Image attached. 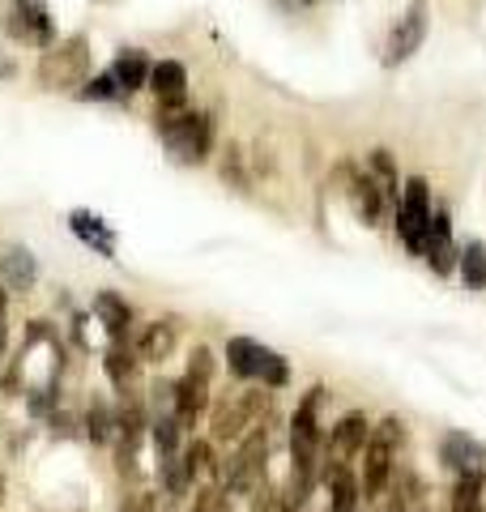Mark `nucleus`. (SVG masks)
Here are the masks:
<instances>
[{"instance_id":"f257e3e1","label":"nucleus","mask_w":486,"mask_h":512,"mask_svg":"<svg viewBox=\"0 0 486 512\" xmlns=\"http://www.w3.org/2000/svg\"><path fill=\"white\" fill-rule=\"evenodd\" d=\"M158 137L162 146H167L180 163L197 167L209 158V150H214V124H209L205 111H158Z\"/></svg>"},{"instance_id":"f03ea898","label":"nucleus","mask_w":486,"mask_h":512,"mask_svg":"<svg viewBox=\"0 0 486 512\" xmlns=\"http://www.w3.org/2000/svg\"><path fill=\"white\" fill-rule=\"evenodd\" d=\"M90 73V39L69 35L64 43H52L39 56V82L47 90H81Z\"/></svg>"},{"instance_id":"7ed1b4c3","label":"nucleus","mask_w":486,"mask_h":512,"mask_svg":"<svg viewBox=\"0 0 486 512\" xmlns=\"http://www.w3.org/2000/svg\"><path fill=\"white\" fill-rule=\"evenodd\" d=\"M401 444H405L401 419H384L380 427H371L367 448H363L367 461H363V478H359L363 500H376V495L388 487V478H393V457L401 453Z\"/></svg>"},{"instance_id":"20e7f679","label":"nucleus","mask_w":486,"mask_h":512,"mask_svg":"<svg viewBox=\"0 0 486 512\" xmlns=\"http://www.w3.org/2000/svg\"><path fill=\"white\" fill-rule=\"evenodd\" d=\"M0 30H5L13 43L39 47V52H47V47L56 43V22H52V9H47V0H5Z\"/></svg>"},{"instance_id":"39448f33","label":"nucleus","mask_w":486,"mask_h":512,"mask_svg":"<svg viewBox=\"0 0 486 512\" xmlns=\"http://www.w3.org/2000/svg\"><path fill=\"white\" fill-rule=\"evenodd\" d=\"M226 363L239 380H261L265 389H282L290 380V367L282 355H273L269 346L252 342V338H231L226 342Z\"/></svg>"},{"instance_id":"423d86ee","label":"nucleus","mask_w":486,"mask_h":512,"mask_svg":"<svg viewBox=\"0 0 486 512\" xmlns=\"http://www.w3.org/2000/svg\"><path fill=\"white\" fill-rule=\"evenodd\" d=\"M431 188L427 180H405L401 197H397V235L401 244L410 248L414 256H423V239H427V227H431Z\"/></svg>"},{"instance_id":"0eeeda50","label":"nucleus","mask_w":486,"mask_h":512,"mask_svg":"<svg viewBox=\"0 0 486 512\" xmlns=\"http://www.w3.org/2000/svg\"><path fill=\"white\" fill-rule=\"evenodd\" d=\"M265 457H269V427L256 423L252 436L239 444V453L222 466V478L231 491H252L265 483Z\"/></svg>"},{"instance_id":"6e6552de","label":"nucleus","mask_w":486,"mask_h":512,"mask_svg":"<svg viewBox=\"0 0 486 512\" xmlns=\"http://www.w3.org/2000/svg\"><path fill=\"white\" fill-rule=\"evenodd\" d=\"M427 30H431V5L427 0H414V5L397 18V26L388 30V43H384V64L388 69H397V64L410 60L418 47L427 43Z\"/></svg>"},{"instance_id":"1a4fd4ad","label":"nucleus","mask_w":486,"mask_h":512,"mask_svg":"<svg viewBox=\"0 0 486 512\" xmlns=\"http://www.w3.org/2000/svg\"><path fill=\"white\" fill-rule=\"evenodd\" d=\"M320 483L329 487V512H359L363 504V487L359 478H354V470L346 466V461L337 457H320Z\"/></svg>"},{"instance_id":"9d476101","label":"nucleus","mask_w":486,"mask_h":512,"mask_svg":"<svg viewBox=\"0 0 486 512\" xmlns=\"http://www.w3.org/2000/svg\"><path fill=\"white\" fill-rule=\"evenodd\" d=\"M423 256H427V265L435 269V274H452L461 261V248L452 244V222L444 210H435L431 214V227H427V239H423Z\"/></svg>"},{"instance_id":"9b49d317","label":"nucleus","mask_w":486,"mask_h":512,"mask_svg":"<svg viewBox=\"0 0 486 512\" xmlns=\"http://www.w3.org/2000/svg\"><path fill=\"white\" fill-rule=\"evenodd\" d=\"M150 90L158 99V111H180L188 99V69L180 60H158L150 69Z\"/></svg>"},{"instance_id":"f8f14e48","label":"nucleus","mask_w":486,"mask_h":512,"mask_svg":"<svg viewBox=\"0 0 486 512\" xmlns=\"http://www.w3.org/2000/svg\"><path fill=\"white\" fill-rule=\"evenodd\" d=\"M367 436H371L367 414H346V419L329 431V440H324V457H337V461L359 457L367 448Z\"/></svg>"},{"instance_id":"ddd939ff","label":"nucleus","mask_w":486,"mask_h":512,"mask_svg":"<svg viewBox=\"0 0 486 512\" xmlns=\"http://www.w3.org/2000/svg\"><path fill=\"white\" fill-rule=\"evenodd\" d=\"M350 205H354V214H359L363 222H367V227H376V222H380V214H384V197H388V192L380 188V180H376V175H371V171H354L350 175Z\"/></svg>"},{"instance_id":"4468645a","label":"nucleus","mask_w":486,"mask_h":512,"mask_svg":"<svg viewBox=\"0 0 486 512\" xmlns=\"http://www.w3.org/2000/svg\"><path fill=\"white\" fill-rule=\"evenodd\" d=\"M171 402H175V419L184 423V431L201 419V410L209 406V380H197V376H188L171 389Z\"/></svg>"},{"instance_id":"2eb2a0df","label":"nucleus","mask_w":486,"mask_h":512,"mask_svg":"<svg viewBox=\"0 0 486 512\" xmlns=\"http://www.w3.org/2000/svg\"><path fill=\"white\" fill-rule=\"evenodd\" d=\"M150 69H154L150 56L137 52V47H124V52L111 60V69H107V73L116 77V86H120L124 94H137L141 86H150Z\"/></svg>"},{"instance_id":"dca6fc26","label":"nucleus","mask_w":486,"mask_h":512,"mask_svg":"<svg viewBox=\"0 0 486 512\" xmlns=\"http://www.w3.org/2000/svg\"><path fill=\"white\" fill-rule=\"evenodd\" d=\"M440 457H444L448 470L465 474V470H478V466H482V461H486V448H482L478 440L461 436V431H448L444 444H440Z\"/></svg>"},{"instance_id":"f3484780","label":"nucleus","mask_w":486,"mask_h":512,"mask_svg":"<svg viewBox=\"0 0 486 512\" xmlns=\"http://www.w3.org/2000/svg\"><path fill=\"white\" fill-rule=\"evenodd\" d=\"M171 350H175V320H154V325L141 329V338H137L141 363H162V359H171Z\"/></svg>"},{"instance_id":"a211bd4d","label":"nucleus","mask_w":486,"mask_h":512,"mask_svg":"<svg viewBox=\"0 0 486 512\" xmlns=\"http://www.w3.org/2000/svg\"><path fill=\"white\" fill-rule=\"evenodd\" d=\"M94 312H99V320H103V325H107V333H111V338H116V342H124V333H128V325H133V308H128V303L120 299V295H99V299H94Z\"/></svg>"},{"instance_id":"6ab92c4d","label":"nucleus","mask_w":486,"mask_h":512,"mask_svg":"<svg viewBox=\"0 0 486 512\" xmlns=\"http://www.w3.org/2000/svg\"><path fill=\"white\" fill-rule=\"evenodd\" d=\"M137 363H141L137 350H128L124 342H116V346L107 350V376L116 380L124 393H133V384H137Z\"/></svg>"},{"instance_id":"aec40b11","label":"nucleus","mask_w":486,"mask_h":512,"mask_svg":"<svg viewBox=\"0 0 486 512\" xmlns=\"http://www.w3.org/2000/svg\"><path fill=\"white\" fill-rule=\"evenodd\" d=\"M0 274H5V282H13V291H30L35 286V261H30L26 248H9L5 261H0Z\"/></svg>"},{"instance_id":"412c9836","label":"nucleus","mask_w":486,"mask_h":512,"mask_svg":"<svg viewBox=\"0 0 486 512\" xmlns=\"http://www.w3.org/2000/svg\"><path fill=\"white\" fill-rule=\"evenodd\" d=\"M461 278H465V286L469 291H482L486 286V244L482 239H469V244L461 248Z\"/></svg>"},{"instance_id":"4be33fe9","label":"nucleus","mask_w":486,"mask_h":512,"mask_svg":"<svg viewBox=\"0 0 486 512\" xmlns=\"http://www.w3.org/2000/svg\"><path fill=\"white\" fill-rule=\"evenodd\" d=\"M86 436L94 444H111L116 440V410H111L103 397H94L90 402V414H86Z\"/></svg>"},{"instance_id":"5701e85b","label":"nucleus","mask_w":486,"mask_h":512,"mask_svg":"<svg viewBox=\"0 0 486 512\" xmlns=\"http://www.w3.org/2000/svg\"><path fill=\"white\" fill-rule=\"evenodd\" d=\"M150 436H154V448L158 457H175L180 453V436H184V423L175 419V414H158L150 423Z\"/></svg>"},{"instance_id":"b1692460","label":"nucleus","mask_w":486,"mask_h":512,"mask_svg":"<svg viewBox=\"0 0 486 512\" xmlns=\"http://www.w3.org/2000/svg\"><path fill=\"white\" fill-rule=\"evenodd\" d=\"M482 470H465L457 478V491H452V512H478L482 508Z\"/></svg>"},{"instance_id":"393cba45","label":"nucleus","mask_w":486,"mask_h":512,"mask_svg":"<svg viewBox=\"0 0 486 512\" xmlns=\"http://www.w3.org/2000/svg\"><path fill=\"white\" fill-rule=\"evenodd\" d=\"M418 495H423V483H418L414 470H401L393 478V491H388V512H410L418 504Z\"/></svg>"},{"instance_id":"a878e982","label":"nucleus","mask_w":486,"mask_h":512,"mask_svg":"<svg viewBox=\"0 0 486 512\" xmlns=\"http://www.w3.org/2000/svg\"><path fill=\"white\" fill-rule=\"evenodd\" d=\"M192 478H197V470L188 466V457H184V453H175V457H162V487H167L171 495H188Z\"/></svg>"},{"instance_id":"bb28decb","label":"nucleus","mask_w":486,"mask_h":512,"mask_svg":"<svg viewBox=\"0 0 486 512\" xmlns=\"http://www.w3.org/2000/svg\"><path fill=\"white\" fill-rule=\"evenodd\" d=\"M69 227H73L77 239H86V244L103 248V252L111 248V244H107V227H103V222L94 218V214H73V218H69Z\"/></svg>"},{"instance_id":"cd10ccee","label":"nucleus","mask_w":486,"mask_h":512,"mask_svg":"<svg viewBox=\"0 0 486 512\" xmlns=\"http://www.w3.org/2000/svg\"><path fill=\"white\" fill-rule=\"evenodd\" d=\"M77 94H81V99H94V103H120V99H128V94L116 86V77H111V73L94 77V82H86Z\"/></svg>"},{"instance_id":"c85d7f7f","label":"nucleus","mask_w":486,"mask_h":512,"mask_svg":"<svg viewBox=\"0 0 486 512\" xmlns=\"http://www.w3.org/2000/svg\"><path fill=\"white\" fill-rule=\"evenodd\" d=\"M184 457H188L192 470H214V444H209V440H192Z\"/></svg>"},{"instance_id":"c756f323","label":"nucleus","mask_w":486,"mask_h":512,"mask_svg":"<svg viewBox=\"0 0 486 512\" xmlns=\"http://www.w3.org/2000/svg\"><path fill=\"white\" fill-rule=\"evenodd\" d=\"M188 376H197V380H214V355H209L205 346L192 350V359H188Z\"/></svg>"},{"instance_id":"7c9ffc66","label":"nucleus","mask_w":486,"mask_h":512,"mask_svg":"<svg viewBox=\"0 0 486 512\" xmlns=\"http://www.w3.org/2000/svg\"><path fill=\"white\" fill-rule=\"evenodd\" d=\"M197 512H226V491L222 487H201L197 491Z\"/></svg>"},{"instance_id":"2f4dec72","label":"nucleus","mask_w":486,"mask_h":512,"mask_svg":"<svg viewBox=\"0 0 486 512\" xmlns=\"http://www.w3.org/2000/svg\"><path fill=\"white\" fill-rule=\"evenodd\" d=\"M120 512H154V495H133V500H124Z\"/></svg>"},{"instance_id":"473e14b6","label":"nucleus","mask_w":486,"mask_h":512,"mask_svg":"<svg viewBox=\"0 0 486 512\" xmlns=\"http://www.w3.org/2000/svg\"><path fill=\"white\" fill-rule=\"evenodd\" d=\"M5 303H9V295H5V286H0V325H5Z\"/></svg>"},{"instance_id":"72a5a7b5","label":"nucleus","mask_w":486,"mask_h":512,"mask_svg":"<svg viewBox=\"0 0 486 512\" xmlns=\"http://www.w3.org/2000/svg\"><path fill=\"white\" fill-rule=\"evenodd\" d=\"M13 73H18V69H13V64H5V60H0V77H13Z\"/></svg>"},{"instance_id":"f704fd0d","label":"nucleus","mask_w":486,"mask_h":512,"mask_svg":"<svg viewBox=\"0 0 486 512\" xmlns=\"http://www.w3.org/2000/svg\"><path fill=\"white\" fill-rule=\"evenodd\" d=\"M0 355H5V325H0Z\"/></svg>"},{"instance_id":"c9c22d12","label":"nucleus","mask_w":486,"mask_h":512,"mask_svg":"<svg viewBox=\"0 0 486 512\" xmlns=\"http://www.w3.org/2000/svg\"><path fill=\"white\" fill-rule=\"evenodd\" d=\"M282 512H299V508H290V504H282Z\"/></svg>"},{"instance_id":"e433bc0d","label":"nucleus","mask_w":486,"mask_h":512,"mask_svg":"<svg viewBox=\"0 0 486 512\" xmlns=\"http://www.w3.org/2000/svg\"><path fill=\"white\" fill-rule=\"evenodd\" d=\"M418 512H427V508H418Z\"/></svg>"},{"instance_id":"4c0bfd02","label":"nucleus","mask_w":486,"mask_h":512,"mask_svg":"<svg viewBox=\"0 0 486 512\" xmlns=\"http://www.w3.org/2000/svg\"><path fill=\"white\" fill-rule=\"evenodd\" d=\"M478 512H486V508H478Z\"/></svg>"}]
</instances>
